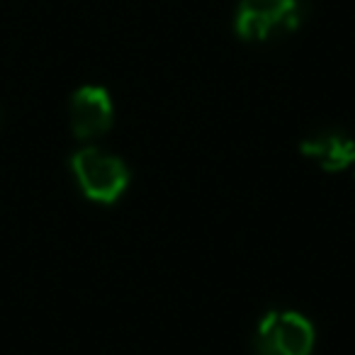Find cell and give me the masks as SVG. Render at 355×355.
<instances>
[{"label": "cell", "mask_w": 355, "mask_h": 355, "mask_svg": "<svg viewBox=\"0 0 355 355\" xmlns=\"http://www.w3.org/2000/svg\"><path fill=\"white\" fill-rule=\"evenodd\" d=\"M69 122L78 139H93L107 132L112 124V100L107 90L98 85L76 90L69 105Z\"/></svg>", "instance_id": "cell-4"}, {"label": "cell", "mask_w": 355, "mask_h": 355, "mask_svg": "<svg viewBox=\"0 0 355 355\" xmlns=\"http://www.w3.org/2000/svg\"><path fill=\"white\" fill-rule=\"evenodd\" d=\"M302 15V0H241L236 10V32L246 42H266L297 30Z\"/></svg>", "instance_id": "cell-2"}, {"label": "cell", "mask_w": 355, "mask_h": 355, "mask_svg": "<svg viewBox=\"0 0 355 355\" xmlns=\"http://www.w3.org/2000/svg\"><path fill=\"white\" fill-rule=\"evenodd\" d=\"M71 171L80 190L95 202L110 205L124 195L129 185V171L124 161L98 146H85L73 153Z\"/></svg>", "instance_id": "cell-1"}, {"label": "cell", "mask_w": 355, "mask_h": 355, "mask_svg": "<svg viewBox=\"0 0 355 355\" xmlns=\"http://www.w3.org/2000/svg\"><path fill=\"white\" fill-rule=\"evenodd\" d=\"M314 326L297 311H268L256 329L258 355H311Z\"/></svg>", "instance_id": "cell-3"}, {"label": "cell", "mask_w": 355, "mask_h": 355, "mask_svg": "<svg viewBox=\"0 0 355 355\" xmlns=\"http://www.w3.org/2000/svg\"><path fill=\"white\" fill-rule=\"evenodd\" d=\"M300 151L329 173L345 171L355 163V141L340 132L311 134L300 144Z\"/></svg>", "instance_id": "cell-5"}]
</instances>
